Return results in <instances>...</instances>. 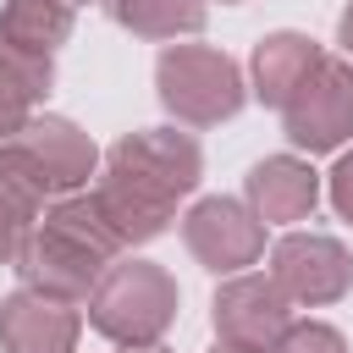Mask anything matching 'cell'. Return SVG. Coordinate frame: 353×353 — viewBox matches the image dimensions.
<instances>
[{"mask_svg": "<svg viewBox=\"0 0 353 353\" xmlns=\"http://www.w3.org/2000/svg\"><path fill=\"white\" fill-rule=\"evenodd\" d=\"M176 281L154 259H110L88 292V325L116 347H154L176 320Z\"/></svg>", "mask_w": 353, "mask_h": 353, "instance_id": "cell-3", "label": "cell"}, {"mask_svg": "<svg viewBox=\"0 0 353 353\" xmlns=\"http://www.w3.org/2000/svg\"><path fill=\"white\" fill-rule=\"evenodd\" d=\"M182 243L188 254L215 270V276H237L265 254V221L248 210V199H199L182 215Z\"/></svg>", "mask_w": 353, "mask_h": 353, "instance_id": "cell-7", "label": "cell"}, {"mask_svg": "<svg viewBox=\"0 0 353 353\" xmlns=\"http://www.w3.org/2000/svg\"><path fill=\"white\" fill-rule=\"evenodd\" d=\"M320 55H325V50H320L309 33H292V28L265 33V39L254 44V61H248L259 105H276V110H281V105L309 83V72L320 66Z\"/></svg>", "mask_w": 353, "mask_h": 353, "instance_id": "cell-12", "label": "cell"}, {"mask_svg": "<svg viewBox=\"0 0 353 353\" xmlns=\"http://www.w3.org/2000/svg\"><path fill=\"white\" fill-rule=\"evenodd\" d=\"M215 353H243V347H215Z\"/></svg>", "mask_w": 353, "mask_h": 353, "instance_id": "cell-20", "label": "cell"}, {"mask_svg": "<svg viewBox=\"0 0 353 353\" xmlns=\"http://www.w3.org/2000/svg\"><path fill=\"white\" fill-rule=\"evenodd\" d=\"M221 6H243V0H221Z\"/></svg>", "mask_w": 353, "mask_h": 353, "instance_id": "cell-21", "label": "cell"}, {"mask_svg": "<svg viewBox=\"0 0 353 353\" xmlns=\"http://www.w3.org/2000/svg\"><path fill=\"white\" fill-rule=\"evenodd\" d=\"M121 353H165V347H160V342H154V347H121Z\"/></svg>", "mask_w": 353, "mask_h": 353, "instance_id": "cell-19", "label": "cell"}, {"mask_svg": "<svg viewBox=\"0 0 353 353\" xmlns=\"http://www.w3.org/2000/svg\"><path fill=\"white\" fill-rule=\"evenodd\" d=\"M154 94L176 121L215 127V121H232L243 110L248 83H243L237 61L215 44H165L154 61Z\"/></svg>", "mask_w": 353, "mask_h": 353, "instance_id": "cell-4", "label": "cell"}, {"mask_svg": "<svg viewBox=\"0 0 353 353\" xmlns=\"http://www.w3.org/2000/svg\"><path fill=\"white\" fill-rule=\"evenodd\" d=\"M215 336L221 347H243V353H270L281 342V331L292 325V303L270 276H248L237 270L232 281H221L215 292Z\"/></svg>", "mask_w": 353, "mask_h": 353, "instance_id": "cell-8", "label": "cell"}, {"mask_svg": "<svg viewBox=\"0 0 353 353\" xmlns=\"http://www.w3.org/2000/svg\"><path fill=\"white\" fill-rule=\"evenodd\" d=\"M83 331L77 303L50 298L39 287H17L0 303V347L6 353H72Z\"/></svg>", "mask_w": 353, "mask_h": 353, "instance_id": "cell-9", "label": "cell"}, {"mask_svg": "<svg viewBox=\"0 0 353 353\" xmlns=\"http://www.w3.org/2000/svg\"><path fill=\"white\" fill-rule=\"evenodd\" d=\"M336 39H342V50H347V55H353V6H347V11H342V22H336Z\"/></svg>", "mask_w": 353, "mask_h": 353, "instance_id": "cell-18", "label": "cell"}, {"mask_svg": "<svg viewBox=\"0 0 353 353\" xmlns=\"http://www.w3.org/2000/svg\"><path fill=\"white\" fill-rule=\"evenodd\" d=\"M281 127L292 149L331 154L353 138V61L347 55H320L309 83L281 105Z\"/></svg>", "mask_w": 353, "mask_h": 353, "instance_id": "cell-5", "label": "cell"}, {"mask_svg": "<svg viewBox=\"0 0 353 353\" xmlns=\"http://www.w3.org/2000/svg\"><path fill=\"white\" fill-rule=\"evenodd\" d=\"M204 176V154L176 127H138L110 143L105 171L94 176V199L121 243H149L171 226L176 199H188Z\"/></svg>", "mask_w": 353, "mask_h": 353, "instance_id": "cell-1", "label": "cell"}, {"mask_svg": "<svg viewBox=\"0 0 353 353\" xmlns=\"http://www.w3.org/2000/svg\"><path fill=\"white\" fill-rule=\"evenodd\" d=\"M105 11L138 39H182L204 28V0H105Z\"/></svg>", "mask_w": 353, "mask_h": 353, "instance_id": "cell-15", "label": "cell"}, {"mask_svg": "<svg viewBox=\"0 0 353 353\" xmlns=\"http://www.w3.org/2000/svg\"><path fill=\"white\" fill-rule=\"evenodd\" d=\"M72 0H6L0 6V44L22 55H55L72 39Z\"/></svg>", "mask_w": 353, "mask_h": 353, "instance_id": "cell-13", "label": "cell"}, {"mask_svg": "<svg viewBox=\"0 0 353 353\" xmlns=\"http://www.w3.org/2000/svg\"><path fill=\"white\" fill-rule=\"evenodd\" d=\"M50 83H55L50 55H22V50L0 44V143L28 127L33 105L50 94Z\"/></svg>", "mask_w": 353, "mask_h": 353, "instance_id": "cell-14", "label": "cell"}, {"mask_svg": "<svg viewBox=\"0 0 353 353\" xmlns=\"http://www.w3.org/2000/svg\"><path fill=\"white\" fill-rule=\"evenodd\" d=\"M121 232L105 221L94 188H77V193H61L44 204L28 248L17 254V276L22 287H39L50 298H66V303H83L94 292V281L105 276L110 259H121Z\"/></svg>", "mask_w": 353, "mask_h": 353, "instance_id": "cell-2", "label": "cell"}, {"mask_svg": "<svg viewBox=\"0 0 353 353\" xmlns=\"http://www.w3.org/2000/svg\"><path fill=\"white\" fill-rule=\"evenodd\" d=\"M325 193H331V204H336V215L353 226V149L336 160V171H331V182H325Z\"/></svg>", "mask_w": 353, "mask_h": 353, "instance_id": "cell-17", "label": "cell"}, {"mask_svg": "<svg viewBox=\"0 0 353 353\" xmlns=\"http://www.w3.org/2000/svg\"><path fill=\"white\" fill-rule=\"evenodd\" d=\"M270 281L292 309H325L353 287V254L325 232H287L270 248Z\"/></svg>", "mask_w": 353, "mask_h": 353, "instance_id": "cell-6", "label": "cell"}, {"mask_svg": "<svg viewBox=\"0 0 353 353\" xmlns=\"http://www.w3.org/2000/svg\"><path fill=\"white\" fill-rule=\"evenodd\" d=\"M243 193H248V210L270 226H292V221H309L314 204H320V176L309 160L298 154H265L248 176H243Z\"/></svg>", "mask_w": 353, "mask_h": 353, "instance_id": "cell-10", "label": "cell"}, {"mask_svg": "<svg viewBox=\"0 0 353 353\" xmlns=\"http://www.w3.org/2000/svg\"><path fill=\"white\" fill-rule=\"evenodd\" d=\"M270 353H347V336L325 320H292Z\"/></svg>", "mask_w": 353, "mask_h": 353, "instance_id": "cell-16", "label": "cell"}, {"mask_svg": "<svg viewBox=\"0 0 353 353\" xmlns=\"http://www.w3.org/2000/svg\"><path fill=\"white\" fill-rule=\"evenodd\" d=\"M11 138H22V143L33 149V160L50 171L55 193H77V188H88V176L99 171L94 138H88L77 121H66V116H28V127L11 132Z\"/></svg>", "mask_w": 353, "mask_h": 353, "instance_id": "cell-11", "label": "cell"}]
</instances>
